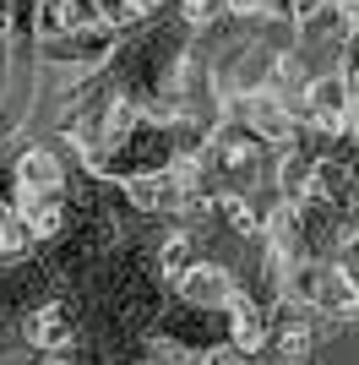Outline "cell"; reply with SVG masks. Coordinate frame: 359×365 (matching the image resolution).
Listing matches in <instances>:
<instances>
[{"instance_id":"obj_1","label":"cell","mask_w":359,"mask_h":365,"mask_svg":"<svg viewBox=\"0 0 359 365\" xmlns=\"http://www.w3.org/2000/svg\"><path fill=\"white\" fill-rule=\"evenodd\" d=\"M348 115H354V93L338 71H316L299 93V120L316 137H348Z\"/></svg>"},{"instance_id":"obj_2","label":"cell","mask_w":359,"mask_h":365,"mask_svg":"<svg viewBox=\"0 0 359 365\" xmlns=\"http://www.w3.org/2000/svg\"><path fill=\"white\" fill-rule=\"evenodd\" d=\"M175 294L191 311H229V300L239 294L234 273H229L224 262H212V257H196L191 267H185V278L175 284Z\"/></svg>"},{"instance_id":"obj_3","label":"cell","mask_w":359,"mask_h":365,"mask_svg":"<svg viewBox=\"0 0 359 365\" xmlns=\"http://www.w3.org/2000/svg\"><path fill=\"white\" fill-rule=\"evenodd\" d=\"M11 185L16 191H33V197H66V164H60V153L44 148V142H33L11 158Z\"/></svg>"},{"instance_id":"obj_4","label":"cell","mask_w":359,"mask_h":365,"mask_svg":"<svg viewBox=\"0 0 359 365\" xmlns=\"http://www.w3.org/2000/svg\"><path fill=\"white\" fill-rule=\"evenodd\" d=\"M49 33L66 38H109L115 33V11L104 0H55L49 6Z\"/></svg>"},{"instance_id":"obj_5","label":"cell","mask_w":359,"mask_h":365,"mask_svg":"<svg viewBox=\"0 0 359 365\" xmlns=\"http://www.w3.org/2000/svg\"><path fill=\"white\" fill-rule=\"evenodd\" d=\"M229 344H234V349H245V354H261L272 344V311L261 300H256V294H245L239 289L234 300H229Z\"/></svg>"},{"instance_id":"obj_6","label":"cell","mask_w":359,"mask_h":365,"mask_svg":"<svg viewBox=\"0 0 359 365\" xmlns=\"http://www.w3.org/2000/svg\"><path fill=\"white\" fill-rule=\"evenodd\" d=\"M261 148H267V142L256 137L251 125H218V131H212V169H218V175H251L256 164H261Z\"/></svg>"},{"instance_id":"obj_7","label":"cell","mask_w":359,"mask_h":365,"mask_svg":"<svg viewBox=\"0 0 359 365\" xmlns=\"http://www.w3.org/2000/svg\"><path fill=\"white\" fill-rule=\"evenodd\" d=\"M22 333L38 354H66L76 344V322L66 317V305H38V311H28Z\"/></svg>"},{"instance_id":"obj_8","label":"cell","mask_w":359,"mask_h":365,"mask_svg":"<svg viewBox=\"0 0 359 365\" xmlns=\"http://www.w3.org/2000/svg\"><path fill=\"white\" fill-rule=\"evenodd\" d=\"M272 180H278V197L283 202H311L316 197V158L299 153V148H278Z\"/></svg>"},{"instance_id":"obj_9","label":"cell","mask_w":359,"mask_h":365,"mask_svg":"<svg viewBox=\"0 0 359 365\" xmlns=\"http://www.w3.org/2000/svg\"><path fill=\"white\" fill-rule=\"evenodd\" d=\"M11 207L28 218L33 240H55V235H66V197H33V191H16V185H11Z\"/></svg>"},{"instance_id":"obj_10","label":"cell","mask_w":359,"mask_h":365,"mask_svg":"<svg viewBox=\"0 0 359 365\" xmlns=\"http://www.w3.org/2000/svg\"><path fill=\"white\" fill-rule=\"evenodd\" d=\"M311 344H316L311 322L299 317L294 305H283V317L272 322V349L283 354V365H299V360H305V354H311Z\"/></svg>"},{"instance_id":"obj_11","label":"cell","mask_w":359,"mask_h":365,"mask_svg":"<svg viewBox=\"0 0 359 365\" xmlns=\"http://www.w3.org/2000/svg\"><path fill=\"white\" fill-rule=\"evenodd\" d=\"M191 262H196V240H191V229H175V235H164V240H158V257H152V267H158L169 284H180Z\"/></svg>"},{"instance_id":"obj_12","label":"cell","mask_w":359,"mask_h":365,"mask_svg":"<svg viewBox=\"0 0 359 365\" xmlns=\"http://www.w3.org/2000/svg\"><path fill=\"white\" fill-rule=\"evenodd\" d=\"M212 213L229 224V235H239V240H251V235H261V213L251 207V197H239V191H224V197H212Z\"/></svg>"},{"instance_id":"obj_13","label":"cell","mask_w":359,"mask_h":365,"mask_svg":"<svg viewBox=\"0 0 359 365\" xmlns=\"http://www.w3.org/2000/svg\"><path fill=\"white\" fill-rule=\"evenodd\" d=\"M33 229H28V218L16 213L11 202H0V262H22L33 251Z\"/></svg>"},{"instance_id":"obj_14","label":"cell","mask_w":359,"mask_h":365,"mask_svg":"<svg viewBox=\"0 0 359 365\" xmlns=\"http://www.w3.org/2000/svg\"><path fill=\"white\" fill-rule=\"evenodd\" d=\"M175 16L185 22V28H212L218 16H224V0H175Z\"/></svg>"},{"instance_id":"obj_15","label":"cell","mask_w":359,"mask_h":365,"mask_svg":"<svg viewBox=\"0 0 359 365\" xmlns=\"http://www.w3.org/2000/svg\"><path fill=\"white\" fill-rule=\"evenodd\" d=\"M158 11H164V0H115V16L125 28H147Z\"/></svg>"},{"instance_id":"obj_16","label":"cell","mask_w":359,"mask_h":365,"mask_svg":"<svg viewBox=\"0 0 359 365\" xmlns=\"http://www.w3.org/2000/svg\"><path fill=\"white\" fill-rule=\"evenodd\" d=\"M224 11L239 16V22H261V16L278 11V0H224Z\"/></svg>"},{"instance_id":"obj_17","label":"cell","mask_w":359,"mask_h":365,"mask_svg":"<svg viewBox=\"0 0 359 365\" xmlns=\"http://www.w3.org/2000/svg\"><path fill=\"white\" fill-rule=\"evenodd\" d=\"M202 365H256V354H245V349H234V344H224V349H212Z\"/></svg>"},{"instance_id":"obj_18","label":"cell","mask_w":359,"mask_h":365,"mask_svg":"<svg viewBox=\"0 0 359 365\" xmlns=\"http://www.w3.org/2000/svg\"><path fill=\"white\" fill-rule=\"evenodd\" d=\"M348 137H354V148H359V104H354V115H348Z\"/></svg>"}]
</instances>
